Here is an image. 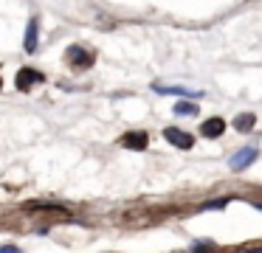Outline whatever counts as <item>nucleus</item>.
I'll return each mask as SVG.
<instances>
[{
    "instance_id": "6e6552de",
    "label": "nucleus",
    "mask_w": 262,
    "mask_h": 253,
    "mask_svg": "<svg viewBox=\"0 0 262 253\" xmlns=\"http://www.w3.org/2000/svg\"><path fill=\"white\" fill-rule=\"evenodd\" d=\"M254 121H257L254 113H243V115H237V118H234V127L240 132H248V130H254Z\"/></svg>"
},
{
    "instance_id": "ddd939ff",
    "label": "nucleus",
    "mask_w": 262,
    "mask_h": 253,
    "mask_svg": "<svg viewBox=\"0 0 262 253\" xmlns=\"http://www.w3.org/2000/svg\"><path fill=\"white\" fill-rule=\"evenodd\" d=\"M0 253H20L14 245H0Z\"/></svg>"
},
{
    "instance_id": "0eeeda50",
    "label": "nucleus",
    "mask_w": 262,
    "mask_h": 253,
    "mask_svg": "<svg viewBox=\"0 0 262 253\" xmlns=\"http://www.w3.org/2000/svg\"><path fill=\"white\" fill-rule=\"evenodd\" d=\"M26 53H34L37 51V17L28 20V28H26V43H23Z\"/></svg>"
},
{
    "instance_id": "4468645a",
    "label": "nucleus",
    "mask_w": 262,
    "mask_h": 253,
    "mask_svg": "<svg viewBox=\"0 0 262 253\" xmlns=\"http://www.w3.org/2000/svg\"><path fill=\"white\" fill-rule=\"evenodd\" d=\"M0 90H3V82H0Z\"/></svg>"
},
{
    "instance_id": "1a4fd4ad",
    "label": "nucleus",
    "mask_w": 262,
    "mask_h": 253,
    "mask_svg": "<svg viewBox=\"0 0 262 253\" xmlns=\"http://www.w3.org/2000/svg\"><path fill=\"white\" fill-rule=\"evenodd\" d=\"M26 211H65L60 202H26Z\"/></svg>"
},
{
    "instance_id": "423d86ee",
    "label": "nucleus",
    "mask_w": 262,
    "mask_h": 253,
    "mask_svg": "<svg viewBox=\"0 0 262 253\" xmlns=\"http://www.w3.org/2000/svg\"><path fill=\"white\" fill-rule=\"evenodd\" d=\"M122 144L127 149H135V152L138 149H147V132H127L122 138Z\"/></svg>"
},
{
    "instance_id": "f257e3e1",
    "label": "nucleus",
    "mask_w": 262,
    "mask_h": 253,
    "mask_svg": "<svg viewBox=\"0 0 262 253\" xmlns=\"http://www.w3.org/2000/svg\"><path fill=\"white\" fill-rule=\"evenodd\" d=\"M14 82H17V90H31L34 85H40V82H45V76L40 73V70H31V68H20L17 76H14Z\"/></svg>"
},
{
    "instance_id": "7ed1b4c3",
    "label": "nucleus",
    "mask_w": 262,
    "mask_h": 253,
    "mask_svg": "<svg viewBox=\"0 0 262 253\" xmlns=\"http://www.w3.org/2000/svg\"><path fill=\"white\" fill-rule=\"evenodd\" d=\"M164 138L172 144V147H178V149H192L195 147V138L189 135V132H184V130H175V127H166L164 130Z\"/></svg>"
},
{
    "instance_id": "f8f14e48",
    "label": "nucleus",
    "mask_w": 262,
    "mask_h": 253,
    "mask_svg": "<svg viewBox=\"0 0 262 253\" xmlns=\"http://www.w3.org/2000/svg\"><path fill=\"white\" fill-rule=\"evenodd\" d=\"M228 200H214V202H206V208H223Z\"/></svg>"
},
{
    "instance_id": "9b49d317",
    "label": "nucleus",
    "mask_w": 262,
    "mask_h": 253,
    "mask_svg": "<svg viewBox=\"0 0 262 253\" xmlns=\"http://www.w3.org/2000/svg\"><path fill=\"white\" fill-rule=\"evenodd\" d=\"M195 253H214V245H197Z\"/></svg>"
},
{
    "instance_id": "39448f33",
    "label": "nucleus",
    "mask_w": 262,
    "mask_h": 253,
    "mask_svg": "<svg viewBox=\"0 0 262 253\" xmlns=\"http://www.w3.org/2000/svg\"><path fill=\"white\" fill-rule=\"evenodd\" d=\"M65 56H68L70 65H82V68H87V65H90V53H87L85 48H79V45H70Z\"/></svg>"
},
{
    "instance_id": "f03ea898",
    "label": "nucleus",
    "mask_w": 262,
    "mask_h": 253,
    "mask_svg": "<svg viewBox=\"0 0 262 253\" xmlns=\"http://www.w3.org/2000/svg\"><path fill=\"white\" fill-rule=\"evenodd\" d=\"M254 160H257V149H254V147H245V149H240L237 155H231L228 166H231L234 172H245V169H248Z\"/></svg>"
},
{
    "instance_id": "9d476101",
    "label": "nucleus",
    "mask_w": 262,
    "mask_h": 253,
    "mask_svg": "<svg viewBox=\"0 0 262 253\" xmlns=\"http://www.w3.org/2000/svg\"><path fill=\"white\" fill-rule=\"evenodd\" d=\"M195 113H197V104H189V101L175 104V115H195Z\"/></svg>"
},
{
    "instance_id": "20e7f679",
    "label": "nucleus",
    "mask_w": 262,
    "mask_h": 253,
    "mask_svg": "<svg viewBox=\"0 0 262 253\" xmlns=\"http://www.w3.org/2000/svg\"><path fill=\"white\" fill-rule=\"evenodd\" d=\"M223 130H226V121H223V118H206L203 127H200V135L203 138H220Z\"/></svg>"
}]
</instances>
